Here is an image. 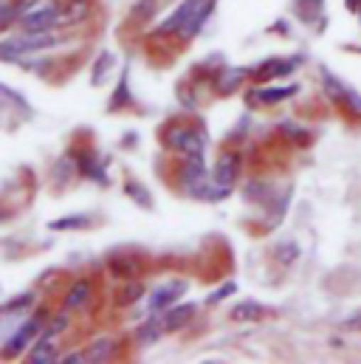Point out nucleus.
<instances>
[{"instance_id":"nucleus-1","label":"nucleus","mask_w":361,"mask_h":364,"mask_svg":"<svg viewBox=\"0 0 361 364\" xmlns=\"http://www.w3.org/2000/svg\"><path fill=\"white\" fill-rule=\"evenodd\" d=\"M212 9H215V0H183L178 9L156 28V34H178V37H195L200 28H203V23H206V17L212 14Z\"/></svg>"},{"instance_id":"nucleus-2","label":"nucleus","mask_w":361,"mask_h":364,"mask_svg":"<svg viewBox=\"0 0 361 364\" xmlns=\"http://www.w3.org/2000/svg\"><path fill=\"white\" fill-rule=\"evenodd\" d=\"M57 46V37L51 31H23L20 37H9L0 43V60H23L34 51H45Z\"/></svg>"},{"instance_id":"nucleus-3","label":"nucleus","mask_w":361,"mask_h":364,"mask_svg":"<svg viewBox=\"0 0 361 364\" xmlns=\"http://www.w3.org/2000/svg\"><path fill=\"white\" fill-rule=\"evenodd\" d=\"M164 141H167L173 150L183 153L189 161H203L206 139H203V133H200L198 127H170L167 136H164Z\"/></svg>"},{"instance_id":"nucleus-4","label":"nucleus","mask_w":361,"mask_h":364,"mask_svg":"<svg viewBox=\"0 0 361 364\" xmlns=\"http://www.w3.org/2000/svg\"><path fill=\"white\" fill-rule=\"evenodd\" d=\"M23 31H54L60 26V3H45L23 14L20 20Z\"/></svg>"},{"instance_id":"nucleus-5","label":"nucleus","mask_w":361,"mask_h":364,"mask_svg":"<svg viewBox=\"0 0 361 364\" xmlns=\"http://www.w3.org/2000/svg\"><path fill=\"white\" fill-rule=\"evenodd\" d=\"M40 328H43V319H28L11 339H9V345H6V356L9 359H14V356H20L28 345H31V339H40Z\"/></svg>"},{"instance_id":"nucleus-6","label":"nucleus","mask_w":361,"mask_h":364,"mask_svg":"<svg viewBox=\"0 0 361 364\" xmlns=\"http://www.w3.org/2000/svg\"><path fill=\"white\" fill-rule=\"evenodd\" d=\"M325 88H328V96L333 99V102H339V105H345L347 110H353V113H359L361 116V96L353 88H347V85H342L336 77H330L328 71H325Z\"/></svg>"},{"instance_id":"nucleus-7","label":"nucleus","mask_w":361,"mask_h":364,"mask_svg":"<svg viewBox=\"0 0 361 364\" xmlns=\"http://www.w3.org/2000/svg\"><path fill=\"white\" fill-rule=\"evenodd\" d=\"M183 288H186V282H180V279L158 285V288L153 291V296H150V311H153V314H156V311H167L180 294H183Z\"/></svg>"},{"instance_id":"nucleus-8","label":"nucleus","mask_w":361,"mask_h":364,"mask_svg":"<svg viewBox=\"0 0 361 364\" xmlns=\"http://www.w3.org/2000/svg\"><path fill=\"white\" fill-rule=\"evenodd\" d=\"M237 176H240V156L229 153V156H223V159L217 161L212 181L217 183V186H226V189H232V183L237 181Z\"/></svg>"},{"instance_id":"nucleus-9","label":"nucleus","mask_w":361,"mask_h":364,"mask_svg":"<svg viewBox=\"0 0 361 364\" xmlns=\"http://www.w3.org/2000/svg\"><path fill=\"white\" fill-rule=\"evenodd\" d=\"M90 14L88 0H65L60 3V26H74L80 20H85Z\"/></svg>"},{"instance_id":"nucleus-10","label":"nucleus","mask_w":361,"mask_h":364,"mask_svg":"<svg viewBox=\"0 0 361 364\" xmlns=\"http://www.w3.org/2000/svg\"><path fill=\"white\" fill-rule=\"evenodd\" d=\"M192 314H195V305H176V308H170L164 316H161V322H164V331H178L180 325H186L189 319H192Z\"/></svg>"},{"instance_id":"nucleus-11","label":"nucleus","mask_w":361,"mask_h":364,"mask_svg":"<svg viewBox=\"0 0 361 364\" xmlns=\"http://www.w3.org/2000/svg\"><path fill=\"white\" fill-rule=\"evenodd\" d=\"M263 316H266V308L260 302H252V299H246V302L232 308V319L235 322H254V319H263Z\"/></svg>"},{"instance_id":"nucleus-12","label":"nucleus","mask_w":361,"mask_h":364,"mask_svg":"<svg viewBox=\"0 0 361 364\" xmlns=\"http://www.w3.org/2000/svg\"><path fill=\"white\" fill-rule=\"evenodd\" d=\"M113 65H116V57L110 54V51H102L99 54V60L93 63V74H90V85H104V80H107V74L113 71Z\"/></svg>"},{"instance_id":"nucleus-13","label":"nucleus","mask_w":361,"mask_h":364,"mask_svg":"<svg viewBox=\"0 0 361 364\" xmlns=\"http://www.w3.org/2000/svg\"><path fill=\"white\" fill-rule=\"evenodd\" d=\"M90 296V279H77L71 288H68V296H65V311H74L80 305H85Z\"/></svg>"},{"instance_id":"nucleus-14","label":"nucleus","mask_w":361,"mask_h":364,"mask_svg":"<svg viewBox=\"0 0 361 364\" xmlns=\"http://www.w3.org/2000/svg\"><path fill=\"white\" fill-rule=\"evenodd\" d=\"M110 356H113V339H107V336H102V339H96V342L90 345L88 350L82 353V359H85V362H93V364L107 362Z\"/></svg>"},{"instance_id":"nucleus-15","label":"nucleus","mask_w":361,"mask_h":364,"mask_svg":"<svg viewBox=\"0 0 361 364\" xmlns=\"http://www.w3.org/2000/svg\"><path fill=\"white\" fill-rule=\"evenodd\" d=\"M28 362H31V364L57 362V348H54V339L40 336V342H37V345H34V350L28 353Z\"/></svg>"},{"instance_id":"nucleus-16","label":"nucleus","mask_w":361,"mask_h":364,"mask_svg":"<svg viewBox=\"0 0 361 364\" xmlns=\"http://www.w3.org/2000/svg\"><path fill=\"white\" fill-rule=\"evenodd\" d=\"M296 65V60H271L266 63L260 71H254L257 80H274V77H282V74H291Z\"/></svg>"},{"instance_id":"nucleus-17","label":"nucleus","mask_w":361,"mask_h":364,"mask_svg":"<svg viewBox=\"0 0 361 364\" xmlns=\"http://www.w3.org/2000/svg\"><path fill=\"white\" fill-rule=\"evenodd\" d=\"M90 226V218L88 215H68V218H60V220H51L48 229L51 232H74V229H88Z\"/></svg>"},{"instance_id":"nucleus-18","label":"nucleus","mask_w":361,"mask_h":364,"mask_svg":"<svg viewBox=\"0 0 361 364\" xmlns=\"http://www.w3.org/2000/svg\"><path fill=\"white\" fill-rule=\"evenodd\" d=\"M161 333H164V322H161V316H153L147 325H141V328H139V339H141L144 345L156 342Z\"/></svg>"},{"instance_id":"nucleus-19","label":"nucleus","mask_w":361,"mask_h":364,"mask_svg":"<svg viewBox=\"0 0 361 364\" xmlns=\"http://www.w3.org/2000/svg\"><path fill=\"white\" fill-rule=\"evenodd\" d=\"M296 93V85H285V88H266V91H257V99L266 102V105H274V102H282L288 96Z\"/></svg>"},{"instance_id":"nucleus-20","label":"nucleus","mask_w":361,"mask_h":364,"mask_svg":"<svg viewBox=\"0 0 361 364\" xmlns=\"http://www.w3.org/2000/svg\"><path fill=\"white\" fill-rule=\"evenodd\" d=\"M110 272L119 274V277H130V274L139 272V263H136L133 257H122V255H116V257H110Z\"/></svg>"},{"instance_id":"nucleus-21","label":"nucleus","mask_w":361,"mask_h":364,"mask_svg":"<svg viewBox=\"0 0 361 364\" xmlns=\"http://www.w3.org/2000/svg\"><path fill=\"white\" fill-rule=\"evenodd\" d=\"M124 192H127L133 200H139V206H144V209H150V206H153V195H150V192H147L139 181H127Z\"/></svg>"},{"instance_id":"nucleus-22","label":"nucleus","mask_w":361,"mask_h":364,"mask_svg":"<svg viewBox=\"0 0 361 364\" xmlns=\"http://www.w3.org/2000/svg\"><path fill=\"white\" fill-rule=\"evenodd\" d=\"M240 80H243V71H237V68H226L223 77H220V82H217V91L232 93L237 85H240Z\"/></svg>"},{"instance_id":"nucleus-23","label":"nucleus","mask_w":361,"mask_h":364,"mask_svg":"<svg viewBox=\"0 0 361 364\" xmlns=\"http://www.w3.org/2000/svg\"><path fill=\"white\" fill-rule=\"evenodd\" d=\"M124 105H130V88H127V74L122 77V82H119V88H116V96L110 99V110H119V107H124Z\"/></svg>"},{"instance_id":"nucleus-24","label":"nucleus","mask_w":361,"mask_h":364,"mask_svg":"<svg viewBox=\"0 0 361 364\" xmlns=\"http://www.w3.org/2000/svg\"><path fill=\"white\" fill-rule=\"evenodd\" d=\"M65 328H68V311H65V314H57V316L51 319V325H48V328H45L40 336H45V339H54V336H57V333H63Z\"/></svg>"},{"instance_id":"nucleus-25","label":"nucleus","mask_w":361,"mask_h":364,"mask_svg":"<svg viewBox=\"0 0 361 364\" xmlns=\"http://www.w3.org/2000/svg\"><path fill=\"white\" fill-rule=\"evenodd\" d=\"M141 294H144L141 282H130V285L122 291V296H119V305H130V302H139V299H141Z\"/></svg>"},{"instance_id":"nucleus-26","label":"nucleus","mask_w":361,"mask_h":364,"mask_svg":"<svg viewBox=\"0 0 361 364\" xmlns=\"http://www.w3.org/2000/svg\"><path fill=\"white\" fill-rule=\"evenodd\" d=\"M14 20H20V14H17L14 3H9V0H0V26H11Z\"/></svg>"},{"instance_id":"nucleus-27","label":"nucleus","mask_w":361,"mask_h":364,"mask_svg":"<svg viewBox=\"0 0 361 364\" xmlns=\"http://www.w3.org/2000/svg\"><path fill=\"white\" fill-rule=\"evenodd\" d=\"M296 257H299L296 243H285V246H279V252H276V260H282L285 266H288V263H293Z\"/></svg>"},{"instance_id":"nucleus-28","label":"nucleus","mask_w":361,"mask_h":364,"mask_svg":"<svg viewBox=\"0 0 361 364\" xmlns=\"http://www.w3.org/2000/svg\"><path fill=\"white\" fill-rule=\"evenodd\" d=\"M235 288H237L235 282H226V285H220V288H217V291H215V294L209 296V305H215V302H220V299H226L229 294H235Z\"/></svg>"},{"instance_id":"nucleus-29","label":"nucleus","mask_w":361,"mask_h":364,"mask_svg":"<svg viewBox=\"0 0 361 364\" xmlns=\"http://www.w3.org/2000/svg\"><path fill=\"white\" fill-rule=\"evenodd\" d=\"M40 6V0H14V9H17V14L23 17V14H28L31 9H37Z\"/></svg>"},{"instance_id":"nucleus-30","label":"nucleus","mask_w":361,"mask_h":364,"mask_svg":"<svg viewBox=\"0 0 361 364\" xmlns=\"http://www.w3.org/2000/svg\"><path fill=\"white\" fill-rule=\"evenodd\" d=\"M34 302V296L28 294V296H17V299H11L9 302V311H14V308H26V305H31Z\"/></svg>"},{"instance_id":"nucleus-31","label":"nucleus","mask_w":361,"mask_h":364,"mask_svg":"<svg viewBox=\"0 0 361 364\" xmlns=\"http://www.w3.org/2000/svg\"><path fill=\"white\" fill-rule=\"evenodd\" d=\"M347 9L350 11H361V0H347Z\"/></svg>"},{"instance_id":"nucleus-32","label":"nucleus","mask_w":361,"mask_h":364,"mask_svg":"<svg viewBox=\"0 0 361 364\" xmlns=\"http://www.w3.org/2000/svg\"><path fill=\"white\" fill-rule=\"evenodd\" d=\"M347 328H361V316H356V319H347Z\"/></svg>"},{"instance_id":"nucleus-33","label":"nucleus","mask_w":361,"mask_h":364,"mask_svg":"<svg viewBox=\"0 0 361 364\" xmlns=\"http://www.w3.org/2000/svg\"><path fill=\"white\" fill-rule=\"evenodd\" d=\"M302 3H308V6H322V0H302Z\"/></svg>"}]
</instances>
